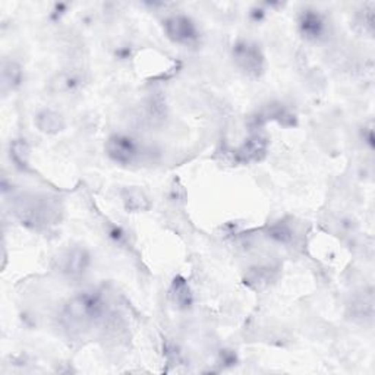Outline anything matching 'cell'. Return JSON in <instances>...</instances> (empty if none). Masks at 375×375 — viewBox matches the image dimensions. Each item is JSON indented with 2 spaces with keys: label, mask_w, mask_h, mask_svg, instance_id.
<instances>
[{
  "label": "cell",
  "mask_w": 375,
  "mask_h": 375,
  "mask_svg": "<svg viewBox=\"0 0 375 375\" xmlns=\"http://www.w3.org/2000/svg\"><path fill=\"white\" fill-rule=\"evenodd\" d=\"M28 157H30V150H28V145L24 141L17 140L10 144V158H12L17 166L22 169L27 167Z\"/></svg>",
  "instance_id": "13"
},
{
  "label": "cell",
  "mask_w": 375,
  "mask_h": 375,
  "mask_svg": "<svg viewBox=\"0 0 375 375\" xmlns=\"http://www.w3.org/2000/svg\"><path fill=\"white\" fill-rule=\"evenodd\" d=\"M122 201L125 204V208L128 211L140 213L147 211L151 207V201L149 195L145 194L144 191L138 188H127L122 191Z\"/></svg>",
  "instance_id": "9"
},
{
  "label": "cell",
  "mask_w": 375,
  "mask_h": 375,
  "mask_svg": "<svg viewBox=\"0 0 375 375\" xmlns=\"http://www.w3.org/2000/svg\"><path fill=\"white\" fill-rule=\"evenodd\" d=\"M106 314V302L97 292H83L66 303L63 318L72 328H88Z\"/></svg>",
  "instance_id": "1"
},
{
  "label": "cell",
  "mask_w": 375,
  "mask_h": 375,
  "mask_svg": "<svg viewBox=\"0 0 375 375\" xmlns=\"http://www.w3.org/2000/svg\"><path fill=\"white\" fill-rule=\"evenodd\" d=\"M167 37L179 44H191L198 39V31L194 22L185 15H175L164 21Z\"/></svg>",
  "instance_id": "5"
},
{
  "label": "cell",
  "mask_w": 375,
  "mask_h": 375,
  "mask_svg": "<svg viewBox=\"0 0 375 375\" xmlns=\"http://www.w3.org/2000/svg\"><path fill=\"white\" fill-rule=\"evenodd\" d=\"M170 298H172V302L180 310H186L192 305V293L184 277L178 276L173 280L172 289H170Z\"/></svg>",
  "instance_id": "10"
},
{
  "label": "cell",
  "mask_w": 375,
  "mask_h": 375,
  "mask_svg": "<svg viewBox=\"0 0 375 375\" xmlns=\"http://www.w3.org/2000/svg\"><path fill=\"white\" fill-rule=\"evenodd\" d=\"M268 236H271L272 239H276L279 242H289L292 237V232L285 224H275L271 226V229L268 231Z\"/></svg>",
  "instance_id": "14"
},
{
  "label": "cell",
  "mask_w": 375,
  "mask_h": 375,
  "mask_svg": "<svg viewBox=\"0 0 375 375\" xmlns=\"http://www.w3.org/2000/svg\"><path fill=\"white\" fill-rule=\"evenodd\" d=\"M89 254L83 248H72L58 257V268L66 276H81L89 267Z\"/></svg>",
  "instance_id": "6"
},
{
  "label": "cell",
  "mask_w": 375,
  "mask_h": 375,
  "mask_svg": "<svg viewBox=\"0 0 375 375\" xmlns=\"http://www.w3.org/2000/svg\"><path fill=\"white\" fill-rule=\"evenodd\" d=\"M233 59L239 69L251 78H258L264 72V56L253 41H237L233 45Z\"/></svg>",
  "instance_id": "2"
},
{
  "label": "cell",
  "mask_w": 375,
  "mask_h": 375,
  "mask_svg": "<svg viewBox=\"0 0 375 375\" xmlns=\"http://www.w3.org/2000/svg\"><path fill=\"white\" fill-rule=\"evenodd\" d=\"M22 224L32 227L50 224L56 215V208L47 198H31L19 204L17 210Z\"/></svg>",
  "instance_id": "3"
},
{
  "label": "cell",
  "mask_w": 375,
  "mask_h": 375,
  "mask_svg": "<svg viewBox=\"0 0 375 375\" xmlns=\"http://www.w3.org/2000/svg\"><path fill=\"white\" fill-rule=\"evenodd\" d=\"M302 36L308 40H318L324 32V19L317 10H305L299 18Z\"/></svg>",
  "instance_id": "7"
},
{
  "label": "cell",
  "mask_w": 375,
  "mask_h": 375,
  "mask_svg": "<svg viewBox=\"0 0 375 375\" xmlns=\"http://www.w3.org/2000/svg\"><path fill=\"white\" fill-rule=\"evenodd\" d=\"M22 83V69L15 62H5L2 67V89H15Z\"/></svg>",
  "instance_id": "12"
},
{
  "label": "cell",
  "mask_w": 375,
  "mask_h": 375,
  "mask_svg": "<svg viewBox=\"0 0 375 375\" xmlns=\"http://www.w3.org/2000/svg\"><path fill=\"white\" fill-rule=\"evenodd\" d=\"M106 153L113 162L119 164H131L140 156V147L131 136L115 133L106 142Z\"/></svg>",
  "instance_id": "4"
},
{
  "label": "cell",
  "mask_w": 375,
  "mask_h": 375,
  "mask_svg": "<svg viewBox=\"0 0 375 375\" xmlns=\"http://www.w3.org/2000/svg\"><path fill=\"white\" fill-rule=\"evenodd\" d=\"M267 150V140L263 136L255 135L253 138H249L239 150H237V160L242 163L257 162L261 157L266 154Z\"/></svg>",
  "instance_id": "8"
},
{
  "label": "cell",
  "mask_w": 375,
  "mask_h": 375,
  "mask_svg": "<svg viewBox=\"0 0 375 375\" xmlns=\"http://www.w3.org/2000/svg\"><path fill=\"white\" fill-rule=\"evenodd\" d=\"M36 123L37 128L45 133H56L62 131L65 127L63 118L53 110H43L41 113H39Z\"/></svg>",
  "instance_id": "11"
}]
</instances>
